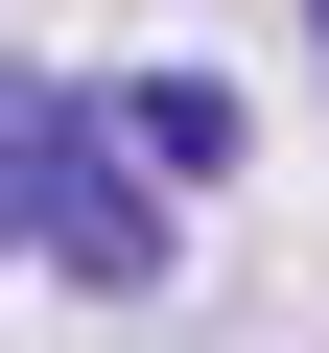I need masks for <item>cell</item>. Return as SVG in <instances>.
Returning a JSON list of instances; mask_svg holds the SVG:
<instances>
[{
    "label": "cell",
    "mask_w": 329,
    "mask_h": 353,
    "mask_svg": "<svg viewBox=\"0 0 329 353\" xmlns=\"http://www.w3.org/2000/svg\"><path fill=\"white\" fill-rule=\"evenodd\" d=\"M47 259H71L94 306L164 283V165H118V118H71V165H47Z\"/></svg>",
    "instance_id": "1"
},
{
    "label": "cell",
    "mask_w": 329,
    "mask_h": 353,
    "mask_svg": "<svg viewBox=\"0 0 329 353\" xmlns=\"http://www.w3.org/2000/svg\"><path fill=\"white\" fill-rule=\"evenodd\" d=\"M118 141H141V165H164V189H212V165H259V141H235V94H212V71H141V94H118Z\"/></svg>",
    "instance_id": "2"
},
{
    "label": "cell",
    "mask_w": 329,
    "mask_h": 353,
    "mask_svg": "<svg viewBox=\"0 0 329 353\" xmlns=\"http://www.w3.org/2000/svg\"><path fill=\"white\" fill-rule=\"evenodd\" d=\"M47 165H71V94H47V71H0V259L47 236Z\"/></svg>",
    "instance_id": "3"
},
{
    "label": "cell",
    "mask_w": 329,
    "mask_h": 353,
    "mask_svg": "<svg viewBox=\"0 0 329 353\" xmlns=\"http://www.w3.org/2000/svg\"><path fill=\"white\" fill-rule=\"evenodd\" d=\"M306 48H329V0H306Z\"/></svg>",
    "instance_id": "4"
}]
</instances>
